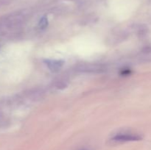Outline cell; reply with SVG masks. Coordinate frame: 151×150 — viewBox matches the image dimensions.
Returning <instances> with one entry per match:
<instances>
[{
    "label": "cell",
    "mask_w": 151,
    "mask_h": 150,
    "mask_svg": "<svg viewBox=\"0 0 151 150\" xmlns=\"http://www.w3.org/2000/svg\"><path fill=\"white\" fill-rule=\"evenodd\" d=\"M142 136L137 134L119 133L115 135L112 140L117 142H128V141H137L142 140Z\"/></svg>",
    "instance_id": "cell-1"
},
{
    "label": "cell",
    "mask_w": 151,
    "mask_h": 150,
    "mask_svg": "<svg viewBox=\"0 0 151 150\" xmlns=\"http://www.w3.org/2000/svg\"><path fill=\"white\" fill-rule=\"evenodd\" d=\"M47 65L52 71H58L63 66V62L60 60H47Z\"/></svg>",
    "instance_id": "cell-2"
},
{
    "label": "cell",
    "mask_w": 151,
    "mask_h": 150,
    "mask_svg": "<svg viewBox=\"0 0 151 150\" xmlns=\"http://www.w3.org/2000/svg\"><path fill=\"white\" fill-rule=\"evenodd\" d=\"M47 24H48V22H47V19L46 17H43L42 19L40 20V22H39V26L41 28V29H44V28L46 27V26H47Z\"/></svg>",
    "instance_id": "cell-3"
},
{
    "label": "cell",
    "mask_w": 151,
    "mask_h": 150,
    "mask_svg": "<svg viewBox=\"0 0 151 150\" xmlns=\"http://www.w3.org/2000/svg\"><path fill=\"white\" fill-rule=\"evenodd\" d=\"M81 150H86V149H81Z\"/></svg>",
    "instance_id": "cell-4"
}]
</instances>
